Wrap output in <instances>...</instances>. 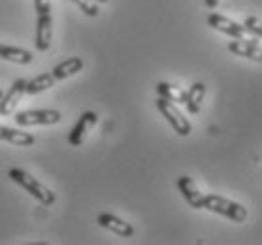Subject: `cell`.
<instances>
[{"label":"cell","mask_w":262,"mask_h":245,"mask_svg":"<svg viewBox=\"0 0 262 245\" xmlns=\"http://www.w3.org/2000/svg\"><path fill=\"white\" fill-rule=\"evenodd\" d=\"M0 140L15 145V147H29V145H34L36 142V138L29 132L15 130V128H10V126L4 125H0Z\"/></svg>","instance_id":"13"},{"label":"cell","mask_w":262,"mask_h":245,"mask_svg":"<svg viewBox=\"0 0 262 245\" xmlns=\"http://www.w3.org/2000/svg\"><path fill=\"white\" fill-rule=\"evenodd\" d=\"M34 8L38 13L36 21V49L48 51L53 40V19H51V0H34Z\"/></svg>","instance_id":"2"},{"label":"cell","mask_w":262,"mask_h":245,"mask_svg":"<svg viewBox=\"0 0 262 245\" xmlns=\"http://www.w3.org/2000/svg\"><path fill=\"white\" fill-rule=\"evenodd\" d=\"M0 59L15 62V64H30L34 57H32L30 51H27L23 48H13V46L0 43Z\"/></svg>","instance_id":"15"},{"label":"cell","mask_w":262,"mask_h":245,"mask_svg":"<svg viewBox=\"0 0 262 245\" xmlns=\"http://www.w3.org/2000/svg\"><path fill=\"white\" fill-rule=\"evenodd\" d=\"M155 104H157V109L161 112V115L170 123V126L178 132L179 136H189V134H191L192 132L191 123L185 117L183 112L178 108V104H173V102L166 100V98H162V96L157 98Z\"/></svg>","instance_id":"4"},{"label":"cell","mask_w":262,"mask_h":245,"mask_svg":"<svg viewBox=\"0 0 262 245\" xmlns=\"http://www.w3.org/2000/svg\"><path fill=\"white\" fill-rule=\"evenodd\" d=\"M202 209L219 213L234 222H244L247 219V208H244L239 202H234L230 198L219 196V194H204Z\"/></svg>","instance_id":"3"},{"label":"cell","mask_w":262,"mask_h":245,"mask_svg":"<svg viewBox=\"0 0 262 245\" xmlns=\"http://www.w3.org/2000/svg\"><path fill=\"white\" fill-rule=\"evenodd\" d=\"M204 96H206V85H204L202 81L192 83L191 89L187 91V96H185V106H187V112H189V114L191 115L200 114Z\"/></svg>","instance_id":"14"},{"label":"cell","mask_w":262,"mask_h":245,"mask_svg":"<svg viewBox=\"0 0 262 245\" xmlns=\"http://www.w3.org/2000/svg\"><path fill=\"white\" fill-rule=\"evenodd\" d=\"M8 175H10V180H12L13 183H17L21 189H25L30 196L34 198V200H38V202L42 204V206H46V208H48V206H53L55 200H57V198H55V192L51 191L49 187L40 183L34 175H30L29 172H25L21 168H12Z\"/></svg>","instance_id":"1"},{"label":"cell","mask_w":262,"mask_h":245,"mask_svg":"<svg viewBox=\"0 0 262 245\" xmlns=\"http://www.w3.org/2000/svg\"><path fill=\"white\" fill-rule=\"evenodd\" d=\"M96 222H98L102 228H106L110 232L117 234L121 238H132V236H134V227H132L130 222H126L125 219H121V217L114 215V213L104 211V213L98 215Z\"/></svg>","instance_id":"8"},{"label":"cell","mask_w":262,"mask_h":245,"mask_svg":"<svg viewBox=\"0 0 262 245\" xmlns=\"http://www.w3.org/2000/svg\"><path fill=\"white\" fill-rule=\"evenodd\" d=\"M13 119L19 126H49L60 123L62 114L59 109H27L15 114Z\"/></svg>","instance_id":"5"},{"label":"cell","mask_w":262,"mask_h":245,"mask_svg":"<svg viewBox=\"0 0 262 245\" xmlns=\"http://www.w3.org/2000/svg\"><path fill=\"white\" fill-rule=\"evenodd\" d=\"M2 96H4V93H2V91H0V100H2Z\"/></svg>","instance_id":"21"},{"label":"cell","mask_w":262,"mask_h":245,"mask_svg":"<svg viewBox=\"0 0 262 245\" xmlns=\"http://www.w3.org/2000/svg\"><path fill=\"white\" fill-rule=\"evenodd\" d=\"M83 70V59L81 57H70V59L62 60L60 64H57L53 68V78L57 81H64V79L72 78Z\"/></svg>","instance_id":"12"},{"label":"cell","mask_w":262,"mask_h":245,"mask_svg":"<svg viewBox=\"0 0 262 245\" xmlns=\"http://www.w3.org/2000/svg\"><path fill=\"white\" fill-rule=\"evenodd\" d=\"M208 25L211 29L219 30L223 34H227L230 38H239V40H256V36L251 32L245 25H239L232 19L225 17L221 13H209L208 17Z\"/></svg>","instance_id":"6"},{"label":"cell","mask_w":262,"mask_h":245,"mask_svg":"<svg viewBox=\"0 0 262 245\" xmlns=\"http://www.w3.org/2000/svg\"><path fill=\"white\" fill-rule=\"evenodd\" d=\"M178 189L181 192V196L187 200V204L194 209H202V198L204 194L200 192V189L196 187V183L192 181V177L189 175H179L178 177Z\"/></svg>","instance_id":"11"},{"label":"cell","mask_w":262,"mask_h":245,"mask_svg":"<svg viewBox=\"0 0 262 245\" xmlns=\"http://www.w3.org/2000/svg\"><path fill=\"white\" fill-rule=\"evenodd\" d=\"M96 123H98V115H96L95 112H85V114H81V117L78 119V123L72 126L70 136H68V142H70V145H74V147H79V145L85 142L87 134H89L91 128H93Z\"/></svg>","instance_id":"7"},{"label":"cell","mask_w":262,"mask_h":245,"mask_svg":"<svg viewBox=\"0 0 262 245\" xmlns=\"http://www.w3.org/2000/svg\"><path fill=\"white\" fill-rule=\"evenodd\" d=\"M157 93H159V96L173 102V104H185V96H187V91H183L178 85L166 83V81L157 83Z\"/></svg>","instance_id":"17"},{"label":"cell","mask_w":262,"mask_h":245,"mask_svg":"<svg viewBox=\"0 0 262 245\" xmlns=\"http://www.w3.org/2000/svg\"><path fill=\"white\" fill-rule=\"evenodd\" d=\"M25 87H27V79H15L12 87H10V91L2 96V100H0V115L2 117H10L13 114L15 106L21 102V98L25 95Z\"/></svg>","instance_id":"9"},{"label":"cell","mask_w":262,"mask_h":245,"mask_svg":"<svg viewBox=\"0 0 262 245\" xmlns=\"http://www.w3.org/2000/svg\"><path fill=\"white\" fill-rule=\"evenodd\" d=\"M96 2H107V0H96Z\"/></svg>","instance_id":"22"},{"label":"cell","mask_w":262,"mask_h":245,"mask_svg":"<svg viewBox=\"0 0 262 245\" xmlns=\"http://www.w3.org/2000/svg\"><path fill=\"white\" fill-rule=\"evenodd\" d=\"M72 2H74V4H76V6H78L79 10L87 15V17H96V15L100 13L98 12V6H96L93 0H72Z\"/></svg>","instance_id":"18"},{"label":"cell","mask_w":262,"mask_h":245,"mask_svg":"<svg viewBox=\"0 0 262 245\" xmlns=\"http://www.w3.org/2000/svg\"><path fill=\"white\" fill-rule=\"evenodd\" d=\"M55 83H57V79L53 78V74H51V72L40 74V76L32 78L30 81H27V87H25V95H29V96L40 95V93H43V91L51 89Z\"/></svg>","instance_id":"16"},{"label":"cell","mask_w":262,"mask_h":245,"mask_svg":"<svg viewBox=\"0 0 262 245\" xmlns=\"http://www.w3.org/2000/svg\"><path fill=\"white\" fill-rule=\"evenodd\" d=\"M204 2H206V6H208L209 10H215L217 4H219V0H204Z\"/></svg>","instance_id":"20"},{"label":"cell","mask_w":262,"mask_h":245,"mask_svg":"<svg viewBox=\"0 0 262 245\" xmlns=\"http://www.w3.org/2000/svg\"><path fill=\"white\" fill-rule=\"evenodd\" d=\"M228 51L244 59L255 60V62H262V48L256 43V40H239L234 38V42L228 43Z\"/></svg>","instance_id":"10"},{"label":"cell","mask_w":262,"mask_h":245,"mask_svg":"<svg viewBox=\"0 0 262 245\" xmlns=\"http://www.w3.org/2000/svg\"><path fill=\"white\" fill-rule=\"evenodd\" d=\"M244 25L247 29L255 34L256 38H262V19L260 17H255V15H249V17H245Z\"/></svg>","instance_id":"19"}]
</instances>
